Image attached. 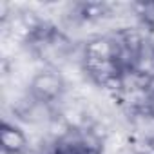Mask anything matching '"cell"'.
<instances>
[{
    "label": "cell",
    "mask_w": 154,
    "mask_h": 154,
    "mask_svg": "<svg viewBox=\"0 0 154 154\" xmlns=\"http://www.w3.org/2000/svg\"><path fill=\"white\" fill-rule=\"evenodd\" d=\"M51 154H102V141L85 129H69L60 134Z\"/></svg>",
    "instance_id": "1"
},
{
    "label": "cell",
    "mask_w": 154,
    "mask_h": 154,
    "mask_svg": "<svg viewBox=\"0 0 154 154\" xmlns=\"http://www.w3.org/2000/svg\"><path fill=\"white\" fill-rule=\"evenodd\" d=\"M31 47L40 54V56H49V54H60L62 47L65 44L63 36L49 26H38L31 31L29 36Z\"/></svg>",
    "instance_id": "2"
},
{
    "label": "cell",
    "mask_w": 154,
    "mask_h": 154,
    "mask_svg": "<svg viewBox=\"0 0 154 154\" xmlns=\"http://www.w3.org/2000/svg\"><path fill=\"white\" fill-rule=\"evenodd\" d=\"M62 78L54 72V71H42L38 72L33 82H31V94L38 100V102H53L60 96L62 93Z\"/></svg>",
    "instance_id": "3"
},
{
    "label": "cell",
    "mask_w": 154,
    "mask_h": 154,
    "mask_svg": "<svg viewBox=\"0 0 154 154\" xmlns=\"http://www.w3.org/2000/svg\"><path fill=\"white\" fill-rule=\"evenodd\" d=\"M2 147H4V154H17V152H24L26 150V136L24 132L4 122L2 125Z\"/></svg>",
    "instance_id": "4"
},
{
    "label": "cell",
    "mask_w": 154,
    "mask_h": 154,
    "mask_svg": "<svg viewBox=\"0 0 154 154\" xmlns=\"http://www.w3.org/2000/svg\"><path fill=\"white\" fill-rule=\"evenodd\" d=\"M145 111L150 116H154V84L149 85V89L145 93Z\"/></svg>",
    "instance_id": "5"
},
{
    "label": "cell",
    "mask_w": 154,
    "mask_h": 154,
    "mask_svg": "<svg viewBox=\"0 0 154 154\" xmlns=\"http://www.w3.org/2000/svg\"><path fill=\"white\" fill-rule=\"evenodd\" d=\"M17 154H27V152H26V150H24V152H17Z\"/></svg>",
    "instance_id": "6"
}]
</instances>
